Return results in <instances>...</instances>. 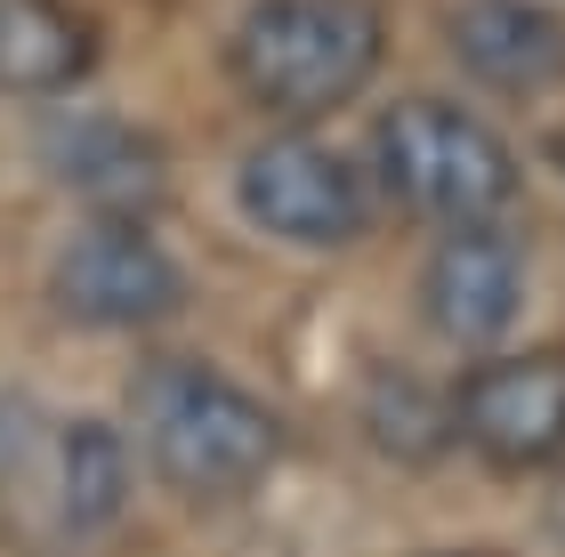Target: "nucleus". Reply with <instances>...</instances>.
I'll return each mask as SVG.
<instances>
[{"instance_id":"nucleus-7","label":"nucleus","mask_w":565,"mask_h":557,"mask_svg":"<svg viewBox=\"0 0 565 557\" xmlns=\"http://www.w3.org/2000/svg\"><path fill=\"white\" fill-rule=\"evenodd\" d=\"M420 315L460 356H493L525 315V250L501 235V218L445 226L420 267Z\"/></svg>"},{"instance_id":"nucleus-6","label":"nucleus","mask_w":565,"mask_h":557,"mask_svg":"<svg viewBox=\"0 0 565 557\" xmlns=\"http://www.w3.org/2000/svg\"><path fill=\"white\" fill-rule=\"evenodd\" d=\"M452 437L501 476H533L565 461V356L557 347L484 356L452 388Z\"/></svg>"},{"instance_id":"nucleus-9","label":"nucleus","mask_w":565,"mask_h":557,"mask_svg":"<svg viewBox=\"0 0 565 557\" xmlns=\"http://www.w3.org/2000/svg\"><path fill=\"white\" fill-rule=\"evenodd\" d=\"M41 162L57 170V186H73L89 211H153L170 186L162 138H146L138 121L114 114H73L41 130Z\"/></svg>"},{"instance_id":"nucleus-11","label":"nucleus","mask_w":565,"mask_h":557,"mask_svg":"<svg viewBox=\"0 0 565 557\" xmlns=\"http://www.w3.org/2000/svg\"><path fill=\"white\" fill-rule=\"evenodd\" d=\"M130 485H138V452L121 428L106 420H65L57 437V525L73 542L106 534V525L130 510Z\"/></svg>"},{"instance_id":"nucleus-4","label":"nucleus","mask_w":565,"mask_h":557,"mask_svg":"<svg viewBox=\"0 0 565 557\" xmlns=\"http://www.w3.org/2000/svg\"><path fill=\"white\" fill-rule=\"evenodd\" d=\"M49 308L73 332H153L186 308V259L146 211H89L49 259Z\"/></svg>"},{"instance_id":"nucleus-5","label":"nucleus","mask_w":565,"mask_h":557,"mask_svg":"<svg viewBox=\"0 0 565 557\" xmlns=\"http://www.w3.org/2000/svg\"><path fill=\"white\" fill-rule=\"evenodd\" d=\"M235 211H243V226H259L282 250H348L372 235L380 194L340 146L282 130L235 162Z\"/></svg>"},{"instance_id":"nucleus-1","label":"nucleus","mask_w":565,"mask_h":557,"mask_svg":"<svg viewBox=\"0 0 565 557\" xmlns=\"http://www.w3.org/2000/svg\"><path fill=\"white\" fill-rule=\"evenodd\" d=\"M130 428L146 469L186 501H250L282 469V420L259 388L202 356H146L130 372Z\"/></svg>"},{"instance_id":"nucleus-13","label":"nucleus","mask_w":565,"mask_h":557,"mask_svg":"<svg viewBox=\"0 0 565 557\" xmlns=\"http://www.w3.org/2000/svg\"><path fill=\"white\" fill-rule=\"evenodd\" d=\"M436 557H493V549H436Z\"/></svg>"},{"instance_id":"nucleus-12","label":"nucleus","mask_w":565,"mask_h":557,"mask_svg":"<svg viewBox=\"0 0 565 557\" xmlns=\"http://www.w3.org/2000/svg\"><path fill=\"white\" fill-rule=\"evenodd\" d=\"M364 437L388 452L396 469H436L445 452L460 444L452 437V396H436L420 372H372L364 379Z\"/></svg>"},{"instance_id":"nucleus-2","label":"nucleus","mask_w":565,"mask_h":557,"mask_svg":"<svg viewBox=\"0 0 565 557\" xmlns=\"http://www.w3.org/2000/svg\"><path fill=\"white\" fill-rule=\"evenodd\" d=\"M380 57H388L380 0H250L218 49L235 97L282 130L348 114Z\"/></svg>"},{"instance_id":"nucleus-10","label":"nucleus","mask_w":565,"mask_h":557,"mask_svg":"<svg viewBox=\"0 0 565 557\" xmlns=\"http://www.w3.org/2000/svg\"><path fill=\"white\" fill-rule=\"evenodd\" d=\"M106 41L73 0H0V97H73Z\"/></svg>"},{"instance_id":"nucleus-3","label":"nucleus","mask_w":565,"mask_h":557,"mask_svg":"<svg viewBox=\"0 0 565 557\" xmlns=\"http://www.w3.org/2000/svg\"><path fill=\"white\" fill-rule=\"evenodd\" d=\"M372 179L428 226H477L525 194V162L460 97H396L372 121Z\"/></svg>"},{"instance_id":"nucleus-8","label":"nucleus","mask_w":565,"mask_h":557,"mask_svg":"<svg viewBox=\"0 0 565 557\" xmlns=\"http://www.w3.org/2000/svg\"><path fill=\"white\" fill-rule=\"evenodd\" d=\"M452 65L493 97H542L565 82V17L550 0H452Z\"/></svg>"}]
</instances>
